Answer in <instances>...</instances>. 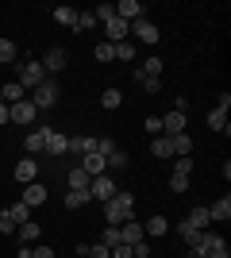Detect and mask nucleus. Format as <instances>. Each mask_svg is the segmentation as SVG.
<instances>
[{"label":"nucleus","instance_id":"obj_55","mask_svg":"<svg viewBox=\"0 0 231 258\" xmlns=\"http://www.w3.org/2000/svg\"><path fill=\"white\" fill-rule=\"evenodd\" d=\"M0 104H4V100H0Z\"/></svg>","mask_w":231,"mask_h":258},{"label":"nucleus","instance_id":"obj_36","mask_svg":"<svg viewBox=\"0 0 231 258\" xmlns=\"http://www.w3.org/2000/svg\"><path fill=\"white\" fill-rule=\"evenodd\" d=\"M12 62H16V43L0 39V66H12Z\"/></svg>","mask_w":231,"mask_h":258},{"label":"nucleus","instance_id":"obj_31","mask_svg":"<svg viewBox=\"0 0 231 258\" xmlns=\"http://www.w3.org/2000/svg\"><path fill=\"white\" fill-rule=\"evenodd\" d=\"M89 181H93V177H89L81 166H73V170H69V189H89Z\"/></svg>","mask_w":231,"mask_h":258},{"label":"nucleus","instance_id":"obj_21","mask_svg":"<svg viewBox=\"0 0 231 258\" xmlns=\"http://www.w3.org/2000/svg\"><path fill=\"white\" fill-rule=\"evenodd\" d=\"M23 93H27V89H23L20 81H8V85L0 89V100H4V104H20V100H23Z\"/></svg>","mask_w":231,"mask_h":258},{"label":"nucleus","instance_id":"obj_6","mask_svg":"<svg viewBox=\"0 0 231 258\" xmlns=\"http://www.w3.org/2000/svg\"><path fill=\"white\" fill-rule=\"evenodd\" d=\"M35 116H39V108H35L31 100L8 104V123H20V127H27V123H35Z\"/></svg>","mask_w":231,"mask_h":258},{"label":"nucleus","instance_id":"obj_18","mask_svg":"<svg viewBox=\"0 0 231 258\" xmlns=\"http://www.w3.org/2000/svg\"><path fill=\"white\" fill-rule=\"evenodd\" d=\"M150 154H154V158H174V143H170V135H154V139H150Z\"/></svg>","mask_w":231,"mask_h":258},{"label":"nucleus","instance_id":"obj_17","mask_svg":"<svg viewBox=\"0 0 231 258\" xmlns=\"http://www.w3.org/2000/svg\"><path fill=\"white\" fill-rule=\"evenodd\" d=\"M208 220H212V224H216V220L227 224V220H231V197H220L216 205H208Z\"/></svg>","mask_w":231,"mask_h":258},{"label":"nucleus","instance_id":"obj_38","mask_svg":"<svg viewBox=\"0 0 231 258\" xmlns=\"http://www.w3.org/2000/svg\"><path fill=\"white\" fill-rule=\"evenodd\" d=\"M89 27H97V16H93V12H77L73 31H89Z\"/></svg>","mask_w":231,"mask_h":258},{"label":"nucleus","instance_id":"obj_29","mask_svg":"<svg viewBox=\"0 0 231 258\" xmlns=\"http://www.w3.org/2000/svg\"><path fill=\"white\" fill-rule=\"evenodd\" d=\"M177 235L185 239V247H197V239H200V231L193 224H189V220H181V224H177Z\"/></svg>","mask_w":231,"mask_h":258},{"label":"nucleus","instance_id":"obj_2","mask_svg":"<svg viewBox=\"0 0 231 258\" xmlns=\"http://www.w3.org/2000/svg\"><path fill=\"white\" fill-rule=\"evenodd\" d=\"M35 97H31V104L35 108H54L58 104V97H62V85H58V77H46L39 89H31Z\"/></svg>","mask_w":231,"mask_h":258},{"label":"nucleus","instance_id":"obj_27","mask_svg":"<svg viewBox=\"0 0 231 258\" xmlns=\"http://www.w3.org/2000/svg\"><path fill=\"white\" fill-rule=\"evenodd\" d=\"M170 143H174V158H181V154H193V139H189L185 131H181V135H170Z\"/></svg>","mask_w":231,"mask_h":258},{"label":"nucleus","instance_id":"obj_39","mask_svg":"<svg viewBox=\"0 0 231 258\" xmlns=\"http://www.w3.org/2000/svg\"><path fill=\"white\" fill-rule=\"evenodd\" d=\"M112 151H120V147H116V139H112V135H100V139H97V154H104V158H108Z\"/></svg>","mask_w":231,"mask_h":258},{"label":"nucleus","instance_id":"obj_42","mask_svg":"<svg viewBox=\"0 0 231 258\" xmlns=\"http://www.w3.org/2000/svg\"><path fill=\"white\" fill-rule=\"evenodd\" d=\"M170 189H174V193H189V177H181V173H170Z\"/></svg>","mask_w":231,"mask_h":258},{"label":"nucleus","instance_id":"obj_37","mask_svg":"<svg viewBox=\"0 0 231 258\" xmlns=\"http://www.w3.org/2000/svg\"><path fill=\"white\" fill-rule=\"evenodd\" d=\"M174 173L189 177V173H193V154H181V158H174Z\"/></svg>","mask_w":231,"mask_h":258},{"label":"nucleus","instance_id":"obj_30","mask_svg":"<svg viewBox=\"0 0 231 258\" xmlns=\"http://www.w3.org/2000/svg\"><path fill=\"white\" fill-rule=\"evenodd\" d=\"M54 20L62 23V27H73V23H77V12L69 8V4H58V8H54Z\"/></svg>","mask_w":231,"mask_h":258},{"label":"nucleus","instance_id":"obj_50","mask_svg":"<svg viewBox=\"0 0 231 258\" xmlns=\"http://www.w3.org/2000/svg\"><path fill=\"white\" fill-rule=\"evenodd\" d=\"M146 131H154V135H158V131H162V119H158V116H146Z\"/></svg>","mask_w":231,"mask_h":258},{"label":"nucleus","instance_id":"obj_11","mask_svg":"<svg viewBox=\"0 0 231 258\" xmlns=\"http://www.w3.org/2000/svg\"><path fill=\"white\" fill-rule=\"evenodd\" d=\"M143 4H139V0H120V4H116V16H120L123 23H135V20H143Z\"/></svg>","mask_w":231,"mask_h":258},{"label":"nucleus","instance_id":"obj_4","mask_svg":"<svg viewBox=\"0 0 231 258\" xmlns=\"http://www.w3.org/2000/svg\"><path fill=\"white\" fill-rule=\"evenodd\" d=\"M227 108H231V93H223L220 104L208 112V127L212 131H223V135H231V119H227Z\"/></svg>","mask_w":231,"mask_h":258},{"label":"nucleus","instance_id":"obj_40","mask_svg":"<svg viewBox=\"0 0 231 258\" xmlns=\"http://www.w3.org/2000/svg\"><path fill=\"white\" fill-rule=\"evenodd\" d=\"M100 243H104V247H120V227H104V235H100Z\"/></svg>","mask_w":231,"mask_h":258},{"label":"nucleus","instance_id":"obj_15","mask_svg":"<svg viewBox=\"0 0 231 258\" xmlns=\"http://www.w3.org/2000/svg\"><path fill=\"white\" fill-rule=\"evenodd\" d=\"M162 131H166V135H181V131H185V112L170 108V112L162 116Z\"/></svg>","mask_w":231,"mask_h":258},{"label":"nucleus","instance_id":"obj_47","mask_svg":"<svg viewBox=\"0 0 231 258\" xmlns=\"http://www.w3.org/2000/svg\"><path fill=\"white\" fill-rule=\"evenodd\" d=\"M31 258H58V254H54L50 247H46V243H39V247L31 250Z\"/></svg>","mask_w":231,"mask_h":258},{"label":"nucleus","instance_id":"obj_43","mask_svg":"<svg viewBox=\"0 0 231 258\" xmlns=\"http://www.w3.org/2000/svg\"><path fill=\"white\" fill-rule=\"evenodd\" d=\"M93 16H97V23H108L112 16H116V4H100V8L93 12Z\"/></svg>","mask_w":231,"mask_h":258},{"label":"nucleus","instance_id":"obj_19","mask_svg":"<svg viewBox=\"0 0 231 258\" xmlns=\"http://www.w3.org/2000/svg\"><path fill=\"white\" fill-rule=\"evenodd\" d=\"M46 154H66L69 151V135H58L54 127H50V135H46V147H43Z\"/></svg>","mask_w":231,"mask_h":258},{"label":"nucleus","instance_id":"obj_16","mask_svg":"<svg viewBox=\"0 0 231 258\" xmlns=\"http://www.w3.org/2000/svg\"><path fill=\"white\" fill-rule=\"evenodd\" d=\"M46 135H50V127H39V131H31V135L23 139V151H27V154L35 158V154H39V151L46 147Z\"/></svg>","mask_w":231,"mask_h":258},{"label":"nucleus","instance_id":"obj_49","mask_svg":"<svg viewBox=\"0 0 231 258\" xmlns=\"http://www.w3.org/2000/svg\"><path fill=\"white\" fill-rule=\"evenodd\" d=\"M112 258H131V247H127V243H120V247H112Z\"/></svg>","mask_w":231,"mask_h":258},{"label":"nucleus","instance_id":"obj_8","mask_svg":"<svg viewBox=\"0 0 231 258\" xmlns=\"http://www.w3.org/2000/svg\"><path fill=\"white\" fill-rule=\"evenodd\" d=\"M104 39H108V43H127V39H131V23H123L120 16H112V20L104 23Z\"/></svg>","mask_w":231,"mask_h":258},{"label":"nucleus","instance_id":"obj_52","mask_svg":"<svg viewBox=\"0 0 231 258\" xmlns=\"http://www.w3.org/2000/svg\"><path fill=\"white\" fill-rule=\"evenodd\" d=\"M189 258H208V250H200V247H189Z\"/></svg>","mask_w":231,"mask_h":258},{"label":"nucleus","instance_id":"obj_32","mask_svg":"<svg viewBox=\"0 0 231 258\" xmlns=\"http://www.w3.org/2000/svg\"><path fill=\"white\" fill-rule=\"evenodd\" d=\"M139 74H143V77H162V58H158V54H150V58L143 62V70H139Z\"/></svg>","mask_w":231,"mask_h":258},{"label":"nucleus","instance_id":"obj_12","mask_svg":"<svg viewBox=\"0 0 231 258\" xmlns=\"http://www.w3.org/2000/svg\"><path fill=\"white\" fill-rule=\"evenodd\" d=\"M81 170H85L89 177H100V173L108 170V158H104V154H97V151H93V154H81Z\"/></svg>","mask_w":231,"mask_h":258},{"label":"nucleus","instance_id":"obj_10","mask_svg":"<svg viewBox=\"0 0 231 258\" xmlns=\"http://www.w3.org/2000/svg\"><path fill=\"white\" fill-rule=\"evenodd\" d=\"M35 177H39V162H35L31 154H23V158L16 162V181H23V185H31Z\"/></svg>","mask_w":231,"mask_h":258},{"label":"nucleus","instance_id":"obj_9","mask_svg":"<svg viewBox=\"0 0 231 258\" xmlns=\"http://www.w3.org/2000/svg\"><path fill=\"white\" fill-rule=\"evenodd\" d=\"M131 39H139V43H158V39H162V31H158V27L143 16V20L131 23Z\"/></svg>","mask_w":231,"mask_h":258},{"label":"nucleus","instance_id":"obj_28","mask_svg":"<svg viewBox=\"0 0 231 258\" xmlns=\"http://www.w3.org/2000/svg\"><path fill=\"white\" fill-rule=\"evenodd\" d=\"M185 220H189L193 227H197V231H208V224H212V220H208V208H193V212H189Z\"/></svg>","mask_w":231,"mask_h":258},{"label":"nucleus","instance_id":"obj_33","mask_svg":"<svg viewBox=\"0 0 231 258\" xmlns=\"http://www.w3.org/2000/svg\"><path fill=\"white\" fill-rule=\"evenodd\" d=\"M135 81H139V85H143V93H158V89H162V77H143V74H139V70H135Z\"/></svg>","mask_w":231,"mask_h":258},{"label":"nucleus","instance_id":"obj_26","mask_svg":"<svg viewBox=\"0 0 231 258\" xmlns=\"http://www.w3.org/2000/svg\"><path fill=\"white\" fill-rule=\"evenodd\" d=\"M120 104H123V93H120V89H104V93H100V108H108V112H116Z\"/></svg>","mask_w":231,"mask_h":258},{"label":"nucleus","instance_id":"obj_53","mask_svg":"<svg viewBox=\"0 0 231 258\" xmlns=\"http://www.w3.org/2000/svg\"><path fill=\"white\" fill-rule=\"evenodd\" d=\"M8 123V104H0V127Z\"/></svg>","mask_w":231,"mask_h":258},{"label":"nucleus","instance_id":"obj_54","mask_svg":"<svg viewBox=\"0 0 231 258\" xmlns=\"http://www.w3.org/2000/svg\"><path fill=\"white\" fill-rule=\"evenodd\" d=\"M16 258H31V247H20V254Z\"/></svg>","mask_w":231,"mask_h":258},{"label":"nucleus","instance_id":"obj_3","mask_svg":"<svg viewBox=\"0 0 231 258\" xmlns=\"http://www.w3.org/2000/svg\"><path fill=\"white\" fill-rule=\"evenodd\" d=\"M16 81H20L23 89H39V85L46 81V70H43V62H39V58L23 62V66H20V77H16Z\"/></svg>","mask_w":231,"mask_h":258},{"label":"nucleus","instance_id":"obj_35","mask_svg":"<svg viewBox=\"0 0 231 258\" xmlns=\"http://www.w3.org/2000/svg\"><path fill=\"white\" fill-rule=\"evenodd\" d=\"M97 62H116V43H97Z\"/></svg>","mask_w":231,"mask_h":258},{"label":"nucleus","instance_id":"obj_13","mask_svg":"<svg viewBox=\"0 0 231 258\" xmlns=\"http://www.w3.org/2000/svg\"><path fill=\"white\" fill-rule=\"evenodd\" d=\"M20 201H23L27 208H39V205L46 201V185H43V181H31V185H23V197H20Z\"/></svg>","mask_w":231,"mask_h":258},{"label":"nucleus","instance_id":"obj_23","mask_svg":"<svg viewBox=\"0 0 231 258\" xmlns=\"http://www.w3.org/2000/svg\"><path fill=\"white\" fill-rule=\"evenodd\" d=\"M143 231H146L150 239H158V235H166V231H170V220H166V216H150V220L143 224Z\"/></svg>","mask_w":231,"mask_h":258},{"label":"nucleus","instance_id":"obj_46","mask_svg":"<svg viewBox=\"0 0 231 258\" xmlns=\"http://www.w3.org/2000/svg\"><path fill=\"white\" fill-rule=\"evenodd\" d=\"M131 258H150V243H146V239H143V243H135V247H131Z\"/></svg>","mask_w":231,"mask_h":258},{"label":"nucleus","instance_id":"obj_22","mask_svg":"<svg viewBox=\"0 0 231 258\" xmlns=\"http://www.w3.org/2000/svg\"><path fill=\"white\" fill-rule=\"evenodd\" d=\"M4 212L12 216V224H16V227H20V224H27V220H31V208L23 205V201H12V205L4 208Z\"/></svg>","mask_w":231,"mask_h":258},{"label":"nucleus","instance_id":"obj_51","mask_svg":"<svg viewBox=\"0 0 231 258\" xmlns=\"http://www.w3.org/2000/svg\"><path fill=\"white\" fill-rule=\"evenodd\" d=\"M174 108H177V112H185V116H189V108H193V104H189L185 97H177V100H174Z\"/></svg>","mask_w":231,"mask_h":258},{"label":"nucleus","instance_id":"obj_20","mask_svg":"<svg viewBox=\"0 0 231 258\" xmlns=\"http://www.w3.org/2000/svg\"><path fill=\"white\" fill-rule=\"evenodd\" d=\"M69 151L73 154H93L97 151V135H73V139H69Z\"/></svg>","mask_w":231,"mask_h":258},{"label":"nucleus","instance_id":"obj_48","mask_svg":"<svg viewBox=\"0 0 231 258\" xmlns=\"http://www.w3.org/2000/svg\"><path fill=\"white\" fill-rule=\"evenodd\" d=\"M0 231H4V235H12V231H16V224H12L8 212H0Z\"/></svg>","mask_w":231,"mask_h":258},{"label":"nucleus","instance_id":"obj_41","mask_svg":"<svg viewBox=\"0 0 231 258\" xmlns=\"http://www.w3.org/2000/svg\"><path fill=\"white\" fill-rule=\"evenodd\" d=\"M127 162H131V158H127V151H112L108 154V166H112V170H123Z\"/></svg>","mask_w":231,"mask_h":258},{"label":"nucleus","instance_id":"obj_24","mask_svg":"<svg viewBox=\"0 0 231 258\" xmlns=\"http://www.w3.org/2000/svg\"><path fill=\"white\" fill-rule=\"evenodd\" d=\"M89 201H93V197H89V189H69V193H66V208H69V212L85 208Z\"/></svg>","mask_w":231,"mask_h":258},{"label":"nucleus","instance_id":"obj_14","mask_svg":"<svg viewBox=\"0 0 231 258\" xmlns=\"http://www.w3.org/2000/svg\"><path fill=\"white\" fill-rule=\"evenodd\" d=\"M146 231L143 224H135V220H127V224H120V243H127V247H135V243H143Z\"/></svg>","mask_w":231,"mask_h":258},{"label":"nucleus","instance_id":"obj_25","mask_svg":"<svg viewBox=\"0 0 231 258\" xmlns=\"http://www.w3.org/2000/svg\"><path fill=\"white\" fill-rule=\"evenodd\" d=\"M16 235H20V243H23V247H31L35 239H39V224H35V220H27V224H20V227H16Z\"/></svg>","mask_w":231,"mask_h":258},{"label":"nucleus","instance_id":"obj_5","mask_svg":"<svg viewBox=\"0 0 231 258\" xmlns=\"http://www.w3.org/2000/svg\"><path fill=\"white\" fill-rule=\"evenodd\" d=\"M116 193H120V185L112 181L108 173H100V177H93V181H89V197H93V201H100V205H104V201H112Z\"/></svg>","mask_w":231,"mask_h":258},{"label":"nucleus","instance_id":"obj_45","mask_svg":"<svg viewBox=\"0 0 231 258\" xmlns=\"http://www.w3.org/2000/svg\"><path fill=\"white\" fill-rule=\"evenodd\" d=\"M89 258H112V250L104 247V243H93V247H89Z\"/></svg>","mask_w":231,"mask_h":258},{"label":"nucleus","instance_id":"obj_44","mask_svg":"<svg viewBox=\"0 0 231 258\" xmlns=\"http://www.w3.org/2000/svg\"><path fill=\"white\" fill-rule=\"evenodd\" d=\"M208 258H231V250H227V243H216V247H208Z\"/></svg>","mask_w":231,"mask_h":258},{"label":"nucleus","instance_id":"obj_34","mask_svg":"<svg viewBox=\"0 0 231 258\" xmlns=\"http://www.w3.org/2000/svg\"><path fill=\"white\" fill-rule=\"evenodd\" d=\"M116 62H135V43H116Z\"/></svg>","mask_w":231,"mask_h":258},{"label":"nucleus","instance_id":"obj_1","mask_svg":"<svg viewBox=\"0 0 231 258\" xmlns=\"http://www.w3.org/2000/svg\"><path fill=\"white\" fill-rule=\"evenodd\" d=\"M104 220H108V227H120V224H127V220H135V197L116 193L112 201H104Z\"/></svg>","mask_w":231,"mask_h":258},{"label":"nucleus","instance_id":"obj_7","mask_svg":"<svg viewBox=\"0 0 231 258\" xmlns=\"http://www.w3.org/2000/svg\"><path fill=\"white\" fill-rule=\"evenodd\" d=\"M39 62H43V70H46V77H54V74H62V70H66V50H62V46H50V50L43 54V58H39Z\"/></svg>","mask_w":231,"mask_h":258}]
</instances>
